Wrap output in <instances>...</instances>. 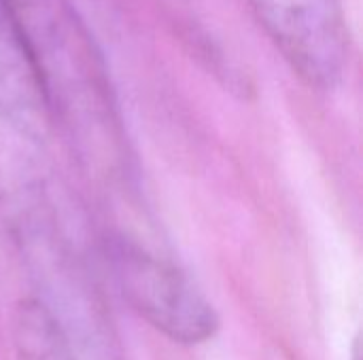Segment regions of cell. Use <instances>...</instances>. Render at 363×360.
<instances>
[{"label":"cell","instance_id":"6da1fadb","mask_svg":"<svg viewBox=\"0 0 363 360\" xmlns=\"http://www.w3.org/2000/svg\"><path fill=\"white\" fill-rule=\"evenodd\" d=\"M0 208L40 289L34 299L55 318L77 354L117 359V337L102 295L62 229L43 178L28 163L11 161L0 172Z\"/></svg>","mask_w":363,"mask_h":360},{"label":"cell","instance_id":"7a4b0ae2","mask_svg":"<svg viewBox=\"0 0 363 360\" xmlns=\"http://www.w3.org/2000/svg\"><path fill=\"white\" fill-rule=\"evenodd\" d=\"M47 93L53 121L111 136L117 112L104 59L74 0H0Z\"/></svg>","mask_w":363,"mask_h":360},{"label":"cell","instance_id":"3957f363","mask_svg":"<svg viewBox=\"0 0 363 360\" xmlns=\"http://www.w3.org/2000/svg\"><path fill=\"white\" fill-rule=\"evenodd\" d=\"M108 261L121 297L155 331L183 346L215 337L217 310L181 267L123 238L111 242Z\"/></svg>","mask_w":363,"mask_h":360},{"label":"cell","instance_id":"277c9868","mask_svg":"<svg viewBox=\"0 0 363 360\" xmlns=\"http://www.w3.org/2000/svg\"><path fill=\"white\" fill-rule=\"evenodd\" d=\"M287 64L317 89L342 81L349 25L342 0H247Z\"/></svg>","mask_w":363,"mask_h":360},{"label":"cell","instance_id":"5b68a950","mask_svg":"<svg viewBox=\"0 0 363 360\" xmlns=\"http://www.w3.org/2000/svg\"><path fill=\"white\" fill-rule=\"evenodd\" d=\"M0 121L21 140L40 144L53 115L43 83L0 2Z\"/></svg>","mask_w":363,"mask_h":360},{"label":"cell","instance_id":"8992f818","mask_svg":"<svg viewBox=\"0 0 363 360\" xmlns=\"http://www.w3.org/2000/svg\"><path fill=\"white\" fill-rule=\"evenodd\" d=\"M13 348L17 360H79L66 333L34 297L15 308Z\"/></svg>","mask_w":363,"mask_h":360}]
</instances>
